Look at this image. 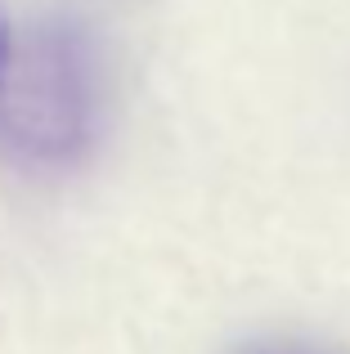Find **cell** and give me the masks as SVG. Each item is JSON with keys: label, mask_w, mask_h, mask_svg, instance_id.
<instances>
[{"label": "cell", "mask_w": 350, "mask_h": 354, "mask_svg": "<svg viewBox=\"0 0 350 354\" xmlns=\"http://www.w3.org/2000/svg\"><path fill=\"white\" fill-rule=\"evenodd\" d=\"M108 72L90 23L45 14L0 77V148L23 171H72L104 135Z\"/></svg>", "instance_id": "cell-1"}, {"label": "cell", "mask_w": 350, "mask_h": 354, "mask_svg": "<svg viewBox=\"0 0 350 354\" xmlns=\"http://www.w3.org/2000/svg\"><path fill=\"white\" fill-rule=\"evenodd\" d=\"M14 50H18V27H14V18H9V5L0 0V77H5L9 63H14Z\"/></svg>", "instance_id": "cell-2"}]
</instances>
